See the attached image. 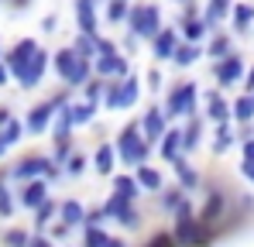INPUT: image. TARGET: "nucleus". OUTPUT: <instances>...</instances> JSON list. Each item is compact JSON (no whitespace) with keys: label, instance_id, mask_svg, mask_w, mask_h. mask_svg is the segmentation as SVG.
Instances as JSON below:
<instances>
[{"label":"nucleus","instance_id":"nucleus-1","mask_svg":"<svg viewBox=\"0 0 254 247\" xmlns=\"http://www.w3.org/2000/svg\"><path fill=\"white\" fill-rule=\"evenodd\" d=\"M172 220H175L172 234H175L179 247H213V241H216V227L203 223V220L196 216V209H192L189 199L172 213Z\"/></svg>","mask_w":254,"mask_h":247},{"label":"nucleus","instance_id":"nucleus-2","mask_svg":"<svg viewBox=\"0 0 254 247\" xmlns=\"http://www.w3.org/2000/svg\"><path fill=\"white\" fill-rule=\"evenodd\" d=\"M52 69H55V76L62 79V86H69V89H83L86 82L96 76V72H93V62L79 59L72 45L52 52Z\"/></svg>","mask_w":254,"mask_h":247},{"label":"nucleus","instance_id":"nucleus-3","mask_svg":"<svg viewBox=\"0 0 254 247\" xmlns=\"http://www.w3.org/2000/svg\"><path fill=\"white\" fill-rule=\"evenodd\" d=\"M114 144H117V158H121L124 165H130V168L144 165V162H148V155H151V148H155V144L144 137L141 121H130V124H127L124 130L117 134V141H114Z\"/></svg>","mask_w":254,"mask_h":247},{"label":"nucleus","instance_id":"nucleus-4","mask_svg":"<svg viewBox=\"0 0 254 247\" xmlns=\"http://www.w3.org/2000/svg\"><path fill=\"white\" fill-rule=\"evenodd\" d=\"M162 7L158 3H130V14H127V31L137 35L141 41H151L162 31Z\"/></svg>","mask_w":254,"mask_h":247},{"label":"nucleus","instance_id":"nucleus-5","mask_svg":"<svg viewBox=\"0 0 254 247\" xmlns=\"http://www.w3.org/2000/svg\"><path fill=\"white\" fill-rule=\"evenodd\" d=\"M141 96V79L137 76H124V79H107V89H103V107L107 110H130Z\"/></svg>","mask_w":254,"mask_h":247},{"label":"nucleus","instance_id":"nucleus-6","mask_svg":"<svg viewBox=\"0 0 254 247\" xmlns=\"http://www.w3.org/2000/svg\"><path fill=\"white\" fill-rule=\"evenodd\" d=\"M203 96H199V86L189 79L175 82L169 89V96H165V114L172 117H196V103H199Z\"/></svg>","mask_w":254,"mask_h":247},{"label":"nucleus","instance_id":"nucleus-7","mask_svg":"<svg viewBox=\"0 0 254 247\" xmlns=\"http://www.w3.org/2000/svg\"><path fill=\"white\" fill-rule=\"evenodd\" d=\"M48 65H52V52L38 48V52L28 59V65H24V69L14 76V82H17L21 89H28V93H31V89H38V86L45 82V72H48Z\"/></svg>","mask_w":254,"mask_h":247},{"label":"nucleus","instance_id":"nucleus-8","mask_svg":"<svg viewBox=\"0 0 254 247\" xmlns=\"http://www.w3.org/2000/svg\"><path fill=\"white\" fill-rule=\"evenodd\" d=\"M244 72H248V65H244V59H241L237 52H230L227 59L213 62V79H216V86H220V89L244 82Z\"/></svg>","mask_w":254,"mask_h":247},{"label":"nucleus","instance_id":"nucleus-9","mask_svg":"<svg viewBox=\"0 0 254 247\" xmlns=\"http://www.w3.org/2000/svg\"><path fill=\"white\" fill-rule=\"evenodd\" d=\"M103 206H107V213H110L114 223H121V227H127V230H137V227H141V213H137V206L130 203V199L110 192V199H107Z\"/></svg>","mask_w":254,"mask_h":247},{"label":"nucleus","instance_id":"nucleus-10","mask_svg":"<svg viewBox=\"0 0 254 247\" xmlns=\"http://www.w3.org/2000/svg\"><path fill=\"white\" fill-rule=\"evenodd\" d=\"M55 114H59V107L52 103V100H42V103H35L28 114H24V127H28V134H45V130H52V124H55Z\"/></svg>","mask_w":254,"mask_h":247},{"label":"nucleus","instance_id":"nucleus-11","mask_svg":"<svg viewBox=\"0 0 254 247\" xmlns=\"http://www.w3.org/2000/svg\"><path fill=\"white\" fill-rule=\"evenodd\" d=\"M48 199V179H28V182H17V206L35 213L38 206Z\"/></svg>","mask_w":254,"mask_h":247},{"label":"nucleus","instance_id":"nucleus-12","mask_svg":"<svg viewBox=\"0 0 254 247\" xmlns=\"http://www.w3.org/2000/svg\"><path fill=\"white\" fill-rule=\"evenodd\" d=\"M179 35L186 41H199V45H203L206 35H213V28L206 24V17H203L196 7H186V10H182V28H179Z\"/></svg>","mask_w":254,"mask_h":247},{"label":"nucleus","instance_id":"nucleus-13","mask_svg":"<svg viewBox=\"0 0 254 247\" xmlns=\"http://www.w3.org/2000/svg\"><path fill=\"white\" fill-rule=\"evenodd\" d=\"M38 48H42V45H38L35 38H17L10 48H3V62H7V65H10V72L17 76V72L28 65V59H31Z\"/></svg>","mask_w":254,"mask_h":247},{"label":"nucleus","instance_id":"nucleus-14","mask_svg":"<svg viewBox=\"0 0 254 247\" xmlns=\"http://www.w3.org/2000/svg\"><path fill=\"white\" fill-rule=\"evenodd\" d=\"M93 72L103 76V79H124V76H130V62L121 52H110V55H100L93 62Z\"/></svg>","mask_w":254,"mask_h":247},{"label":"nucleus","instance_id":"nucleus-15","mask_svg":"<svg viewBox=\"0 0 254 247\" xmlns=\"http://www.w3.org/2000/svg\"><path fill=\"white\" fill-rule=\"evenodd\" d=\"M141 130H144V137H148L151 144H158V141L165 137V130H169V114H165V107H148V110L141 114Z\"/></svg>","mask_w":254,"mask_h":247},{"label":"nucleus","instance_id":"nucleus-16","mask_svg":"<svg viewBox=\"0 0 254 247\" xmlns=\"http://www.w3.org/2000/svg\"><path fill=\"white\" fill-rule=\"evenodd\" d=\"M96 3H100V0H72L76 28H79L83 35H100V14H96Z\"/></svg>","mask_w":254,"mask_h":247},{"label":"nucleus","instance_id":"nucleus-17","mask_svg":"<svg viewBox=\"0 0 254 247\" xmlns=\"http://www.w3.org/2000/svg\"><path fill=\"white\" fill-rule=\"evenodd\" d=\"M179 28H162L155 38H151V55H155V62H172V55H175V48H179Z\"/></svg>","mask_w":254,"mask_h":247},{"label":"nucleus","instance_id":"nucleus-18","mask_svg":"<svg viewBox=\"0 0 254 247\" xmlns=\"http://www.w3.org/2000/svg\"><path fill=\"white\" fill-rule=\"evenodd\" d=\"M203 103H206V117L213 124H227L234 121V103L220 93V89H210V93H203Z\"/></svg>","mask_w":254,"mask_h":247},{"label":"nucleus","instance_id":"nucleus-19","mask_svg":"<svg viewBox=\"0 0 254 247\" xmlns=\"http://www.w3.org/2000/svg\"><path fill=\"white\" fill-rule=\"evenodd\" d=\"M172 168H175V179H179V185H182L186 192H196V189L203 185V175L196 172V165L186 158V151H182V155L172 162Z\"/></svg>","mask_w":254,"mask_h":247},{"label":"nucleus","instance_id":"nucleus-20","mask_svg":"<svg viewBox=\"0 0 254 247\" xmlns=\"http://www.w3.org/2000/svg\"><path fill=\"white\" fill-rule=\"evenodd\" d=\"M223 213H227V196H223V189H213L210 196H206V203H203V209H199L196 216H199L203 223H210V227H220Z\"/></svg>","mask_w":254,"mask_h":247},{"label":"nucleus","instance_id":"nucleus-21","mask_svg":"<svg viewBox=\"0 0 254 247\" xmlns=\"http://www.w3.org/2000/svg\"><path fill=\"white\" fill-rule=\"evenodd\" d=\"M203 55H206V45L182 38V41H179V48H175V55H172V65H179V69H192Z\"/></svg>","mask_w":254,"mask_h":247},{"label":"nucleus","instance_id":"nucleus-22","mask_svg":"<svg viewBox=\"0 0 254 247\" xmlns=\"http://www.w3.org/2000/svg\"><path fill=\"white\" fill-rule=\"evenodd\" d=\"M17 213V189H10V168H0V220Z\"/></svg>","mask_w":254,"mask_h":247},{"label":"nucleus","instance_id":"nucleus-23","mask_svg":"<svg viewBox=\"0 0 254 247\" xmlns=\"http://www.w3.org/2000/svg\"><path fill=\"white\" fill-rule=\"evenodd\" d=\"M230 14H234V0H206V7H203V17H206V24L213 31H220V24Z\"/></svg>","mask_w":254,"mask_h":247},{"label":"nucleus","instance_id":"nucleus-24","mask_svg":"<svg viewBox=\"0 0 254 247\" xmlns=\"http://www.w3.org/2000/svg\"><path fill=\"white\" fill-rule=\"evenodd\" d=\"M158 155H162V162H169V165L182 155V127H169L165 130V137L158 141Z\"/></svg>","mask_w":254,"mask_h":247},{"label":"nucleus","instance_id":"nucleus-25","mask_svg":"<svg viewBox=\"0 0 254 247\" xmlns=\"http://www.w3.org/2000/svg\"><path fill=\"white\" fill-rule=\"evenodd\" d=\"M134 179L141 182V189H144V192H162V189H165V175H162L158 168H151L148 162L134 168Z\"/></svg>","mask_w":254,"mask_h":247},{"label":"nucleus","instance_id":"nucleus-26","mask_svg":"<svg viewBox=\"0 0 254 247\" xmlns=\"http://www.w3.org/2000/svg\"><path fill=\"white\" fill-rule=\"evenodd\" d=\"M114 162H121V158H117V144L103 141V144L93 151V168H96L100 175H114Z\"/></svg>","mask_w":254,"mask_h":247},{"label":"nucleus","instance_id":"nucleus-27","mask_svg":"<svg viewBox=\"0 0 254 247\" xmlns=\"http://www.w3.org/2000/svg\"><path fill=\"white\" fill-rule=\"evenodd\" d=\"M59 220H65L72 230L83 227L86 223V206L79 203V199H62V203H59Z\"/></svg>","mask_w":254,"mask_h":247},{"label":"nucleus","instance_id":"nucleus-28","mask_svg":"<svg viewBox=\"0 0 254 247\" xmlns=\"http://www.w3.org/2000/svg\"><path fill=\"white\" fill-rule=\"evenodd\" d=\"M203 141V121L199 117H186V127H182V151H196Z\"/></svg>","mask_w":254,"mask_h":247},{"label":"nucleus","instance_id":"nucleus-29","mask_svg":"<svg viewBox=\"0 0 254 247\" xmlns=\"http://www.w3.org/2000/svg\"><path fill=\"white\" fill-rule=\"evenodd\" d=\"M230 21H234V31H237V35H248V31H251V24H254V3H248V0L234 3Z\"/></svg>","mask_w":254,"mask_h":247},{"label":"nucleus","instance_id":"nucleus-30","mask_svg":"<svg viewBox=\"0 0 254 247\" xmlns=\"http://www.w3.org/2000/svg\"><path fill=\"white\" fill-rule=\"evenodd\" d=\"M55 220H59V203L48 196V199H45V203L35 209V220H31V223H35V230H38V234H45V230H48Z\"/></svg>","mask_w":254,"mask_h":247},{"label":"nucleus","instance_id":"nucleus-31","mask_svg":"<svg viewBox=\"0 0 254 247\" xmlns=\"http://www.w3.org/2000/svg\"><path fill=\"white\" fill-rule=\"evenodd\" d=\"M230 52H234V38L223 35V31H213V38L206 41V55H210L213 62H220V59H227Z\"/></svg>","mask_w":254,"mask_h":247},{"label":"nucleus","instance_id":"nucleus-32","mask_svg":"<svg viewBox=\"0 0 254 247\" xmlns=\"http://www.w3.org/2000/svg\"><path fill=\"white\" fill-rule=\"evenodd\" d=\"M96 100H76V103H69V114H72V124L76 127H83V124H93V117H96Z\"/></svg>","mask_w":254,"mask_h":247},{"label":"nucleus","instance_id":"nucleus-33","mask_svg":"<svg viewBox=\"0 0 254 247\" xmlns=\"http://www.w3.org/2000/svg\"><path fill=\"white\" fill-rule=\"evenodd\" d=\"M31 230L28 227H3L0 230V247H28L31 244Z\"/></svg>","mask_w":254,"mask_h":247},{"label":"nucleus","instance_id":"nucleus-34","mask_svg":"<svg viewBox=\"0 0 254 247\" xmlns=\"http://www.w3.org/2000/svg\"><path fill=\"white\" fill-rule=\"evenodd\" d=\"M24 134H28V127H24V121H17V117H10V121L0 127V141H3L7 148H17V144L24 141Z\"/></svg>","mask_w":254,"mask_h":247},{"label":"nucleus","instance_id":"nucleus-35","mask_svg":"<svg viewBox=\"0 0 254 247\" xmlns=\"http://www.w3.org/2000/svg\"><path fill=\"white\" fill-rule=\"evenodd\" d=\"M72 48H76V55L86 59V62H96V55H100V45H96V35H76L72 38Z\"/></svg>","mask_w":254,"mask_h":247},{"label":"nucleus","instance_id":"nucleus-36","mask_svg":"<svg viewBox=\"0 0 254 247\" xmlns=\"http://www.w3.org/2000/svg\"><path fill=\"white\" fill-rule=\"evenodd\" d=\"M114 192L134 203V199H137V196H141L144 189H141V182H137L134 175H114Z\"/></svg>","mask_w":254,"mask_h":247},{"label":"nucleus","instance_id":"nucleus-37","mask_svg":"<svg viewBox=\"0 0 254 247\" xmlns=\"http://www.w3.org/2000/svg\"><path fill=\"white\" fill-rule=\"evenodd\" d=\"M237 144V134L230 130V121L227 124H216V134H213V151L216 155H223V151H230Z\"/></svg>","mask_w":254,"mask_h":247},{"label":"nucleus","instance_id":"nucleus-38","mask_svg":"<svg viewBox=\"0 0 254 247\" xmlns=\"http://www.w3.org/2000/svg\"><path fill=\"white\" fill-rule=\"evenodd\" d=\"M234 121L237 124H251L254 121V96L251 93H241L234 100Z\"/></svg>","mask_w":254,"mask_h":247},{"label":"nucleus","instance_id":"nucleus-39","mask_svg":"<svg viewBox=\"0 0 254 247\" xmlns=\"http://www.w3.org/2000/svg\"><path fill=\"white\" fill-rule=\"evenodd\" d=\"M158 203H162V209H165V213H175L179 206L186 203V189H182V185L162 189V192H158Z\"/></svg>","mask_w":254,"mask_h":247},{"label":"nucleus","instance_id":"nucleus-40","mask_svg":"<svg viewBox=\"0 0 254 247\" xmlns=\"http://www.w3.org/2000/svg\"><path fill=\"white\" fill-rule=\"evenodd\" d=\"M107 244H110V234L103 227H93V223L83 227V247H107Z\"/></svg>","mask_w":254,"mask_h":247},{"label":"nucleus","instance_id":"nucleus-41","mask_svg":"<svg viewBox=\"0 0 254 247\" xmlns=\"http://www.w3.org/2000/svg\"><path fill=\"white\" fill-rule=\"evenodd\" d=\"M72 155V137H52V162L65 165Z\"/></svg>","mask_w":254,"mask_h":247},{"label":"nucleus","instance_id":"nucleus-42","mask_svg":"<svg viewBox=\"0 0 254 247\" xmlns=\"http://www.w3.org/2000/svg\"><path fill=\"white\" fill-rule=\"evenodd\" d=\"M127 14H130V3H127V0H107V21H110V24L127 21Z\"/></svg>","mask_w":254,"mask_h":247},{"label":"nucleus","instance_id":"nucleus-43","mask_svg":"<svg viewBox=\"0 0 254 247\" xmlns=\"http://www.w3.org/2000/svg\"><path fill=\"white\" fill-rule=\"evenodd\" d=\"M103 89H107V79H103V76H93V79L83 86V96H86V100H96V103H100V100H103Z\"/></svg>","mask_w":254,"mask_h":247},{"label":"nucleus","instance_id":"nucleus-44","mask_svg":"<svg viewBox=\"0 0 254 247\" xmlns=\"http://www.w3.org/2000/svg\"><path fill=\"white\" fill-rule=\"evenodd\" d=\"M86 155H79V151H72V155H69V162L62 165V168H65V175H72V179H79V175H83L86 172Z\"/></svg>","mask_w":254,"mask_h":247},{"label":"nucleus","instance_id":"nucleus-45","mask_svg":"<svg viewBox=\"0 0 254 247\" xmlns=\"http://www.w3.org/2000/svg\"><path fill=\"white\" fill-rule=\"evenodd\" d=\"M144 247H179V241H175V234H169V230H158L155 237H148Z\"/></svg>","mask_w":254,"mask_h":247},{"label":"nucleus","instance_id":"nucleus-46","mask_svg":"<svg viewBox=\"0 0 254 247\" xmlns=\"http://www.w3.org/2000/svg\"><path fill=\"white\" fill-rule=\"evenodd\" d=\"M45 234H48V237H52V241H65V237H69V234H72V227H69V223H65V220H55V223H52V227H48V230H45Z\"/></svg>","mask_w":254,"mask_h":247},{"label":"nucleus","instance_id":"nucleus-47","mask_svg":"<svg viewBox=\"0 0 254 247\" xmlns=\"http://www.w3.org/2000/svg\"><path fill=\"white\" fill-rule=\"evenodd\" d=\"M110 220V213H107V206H96V209H86V223H93V227H103ZM83 223V227H86Z\"/></svg>","mask_w":254,"mask_h":247},{"label":"nucleus","instance_id":"nucleus-48","mask_svg":"<svg viewBox=\"0 0 254 247\" xmlns=\"http://www.w3.org/2000/svg\"><path fill=\"white\" fill-rule=\"evenodd\" d=\"M96 45H100V55H110V52H121V48H117V41L103 38V35H96ZM100 55H96V59H100Z\"/></svg>","mask_w":254,"mask_h":247},{"label":"nucleus","instance_id":"nucleus-49","mask_svg":"<svg viewBox=\"0 0 254 247\" xmlns=\"http://www.w3.org/2000/svg\"><path fill=\"white\" fill-rule=\"evenodd\" d=\"M241 175H244L248 182H254V155H244V162H241Z\"/></svg>","mask_w":254,"mask_h":247},{"label":"nucleus","instance_id":"nucleus-50","mask_svg":"<svg viewBox=\"0 0 254 247\" xmlns=\"http://www.w3.org/2000/svg\"><path fill=\"white\" fill-rule=\"evenodd\" d=\"M55 28H59V14H45V17H42V31H45V35H52Z\"/></svg>","mask_w":254,"mask_h":247},{"label":"nucleus","instance_id":"nucleus-51","mask_svg":"<svg viewBox=\"0 0 254 247\" xmlns=\"http://www.w3.org/2000/svg\"><path fill=\"white\" fill-rule=\"evenodd\" d=\"M10 82H14V72H10V65L0 59V89H3V86H10Z\"/></svg>","mask_w":254,"mask_h":247},{"label":"nucleus","instance_id":"nucleus-52","mask_svg":"<svg viewBox=\"0 0 254 247\" xmlns=\"http://www.w3.org/2000/svg\"><path fill=\"white\" fill-rule=\"evenodd\" d=\"M28 247H55V241H52L48 234H38V230H35V237H31V244H28Z\"/></svg>","mask_w":254,"mask_h":247},{"label":"nucleus","instance_id":"nucleus-53","mask_svg":"<svg viewBox=\"0 0 254 247\" xmlns=\"http://www.w3.org/2000/svg\"><path fill=\"white\" fill-rule=\"evenodd\" d=\"M148 89H151V93H158V89H162V72H158V69H151V72H148Z\"/></svg>","mask_w":254,"mask_h":247},{"label":"nucleus","instance_id":"nucleus-54","mask_svg":"<svg viewBox=\"0 0 254 247\" xmlns=\"http://www.w3.org/2000/svg\"><path fill=\"white\" fill-rule=\"evenodd\" d=\"M241 86H244V93H254V62H251V69L244 72V82Z\"/></svg>","mask_w":254,"mask_h":247},{"label":"nucleus","instance_id":"nucleus-55","mask_svg":"<svg viewBox=\"0 0 254 247\" xmlns=\"http://www.w3.org/2000/svg\"><path fill=\"white\" fill-rule=\"evenodd\" d=\"M7 7H10L14 14H21V10H28V7H31V0H7Z\"/></svg>","mask_w":254,"mask_h":247},{"label":"nucleus","instance_id":"nucleus-56","mask_svg":"<svg viewBox=\"0 0 254 247\" xmlns=\"http://www.w3.org/2000/svg\"><path fill=\"white\" fill-rule=\"evenodd\" d=\"M10 117H14V114H10V107H0V127L10 121Z\"/></svg>","mask_w":254,"mask_h":247},{"label":"nucleus","instance_id":"nucleus-57","mask_svg":"<svg viewBox=\"0 0 254 247\" xmlns=\"http://www.w3.org/2000/svg\"><path fill=\"white\" fill-rule=\"evenodd\" d=\"M107 247H127V241H124V237H110V244H107Z\"/></svg>","mask_w":254,"mask_h":247},{"label":"nucleus","instance_id":"nucleus-58","mask_svg":"<svg viewBox=\"0 0 254 247\" xmlns=\"http://www.w3.org/2000/svg\"><path fill=\"white\" fill-rule=\"evenodd\" d=\"M172 3H179L182 10H186V7H196V0H172Z\"/></svg>","mask_w":254,"mask_h":247},{"label":"nucleus","instance_id":"nucleus-59","mask_svg":"<svg viewBox=\"0 0 254 247\" xmlns=\"http://www.w3.org/2000/svg\"><path fill=\"white\" fill-rule=\"evenodd\" d=\"M7 151H10V148H7V144H3V141H0V162H3V158H7Z\"/></svg>","mask_w":254,"mask_h":247},{"label":"nucleus","instance_id":"nucleus-60","mask_svg":"<svg viewBox=\"0 0 254 247\" xmlns=\"http://www.w3.org/2000/svg\"><path fill=\"white\" fill-rule=\"evenodd\" d=\"M0 59H3V45H0Z\"/></svg>","mask_w":254,"mask_h":247},{"label":"nucleus","instance_id":"nucleus-61","mask_svg":"<svg viewBox=\"0 0 254 247\" xmlns=\"http://www.w3.org/2000/svg\"><path fill=\"white\" fill-rule=\"evenodd\" d=\"M0 3H3V0H0Z\"/></svg>","mask_w":254,"mask_h":247},{"label":"nucleus","instance_id":"nucleus-62","mask_svg":"<svg viewBox=\"0 0 254 247\" xmlns=\"http://www.w3.org/2000/svg\"><path fill=\"white\" fill-rule=\"evenodd\" d=\"M251 96H254V93H251Z\"/></svg>","mask_w":254,"mask_h":247},{"label":"nucleus","instance_id":"nucleus-63","mask_svg":"<svg viewBox=\"0 0 254 247\" xmlns=\"http://www.w3.org/2000/svg\"><path fill=\"white\" fill-rule=\"evenodd\" d=\"M79 247H83V244H79Z\"/></svg>","mask_w":254,"mask_h":247}]
</instances>
